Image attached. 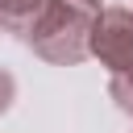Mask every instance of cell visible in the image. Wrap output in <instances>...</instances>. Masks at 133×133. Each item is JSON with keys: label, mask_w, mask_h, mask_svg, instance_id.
I'll use <instances>...</instances> for the list:
<instances>
[{"label": "cell", "mask_w": 133, "mask_h": 133, "mask_svg": "<svg viewBox=\"0 0 133 133\" xmlns=\"http://www.w3.org/2000/svg\"><path fill=\"white\" fill-rule=\"evenodd\" d=\"M104 0H42V8L25 21V46L50 66H79L87 58V37Z\"/></svg>", "instance_id": "cell-1"}, {"label": "cell", "mask_w": 133, "mask_h": 133, "mask_svg": "<svg viewBox=\"0 0 133 133\" xmlns=\"http://www.w3.org/2000/svg\"><path fill=\"white\" fill-rule=\"evenodd\" d=\"M87 58H96L108 75L133 62V8L129 4H104L91 37H87Z\"/></svg>", "instance_id": "cell-2"}, {"label": "cell", "mask_w": 133, "mask_h": 133, "mask_svg": "<svg viewBox=\"0 0 133 133\" xmlns=\"http://www.w3.org/2000/svg\"><path fill=\"white\" fill-rule=\"evenodd\" d=\"M108 100H112L121 112L133 116V62L121 66V71H112V79H108Z\"/></svg>", "instance_id": "cell-3"}, {"label": "cell", "mask_w": 133, "mask_h": 133, "mask_svg": "<svg viewBox=\"0 0 133 133\" xmlns=\"http://www.w3.org/2000/svg\"><path fill=\"white\" fill-rule=\"evenodd\" d=\"M42 8V0H0V12H4V29H25V21Z\"/></svg>", "instance_id": "cell-4"}, {"label": "cell", "mask_w": 133, "mask_h": 133, "mask_svg": "<svg viewBox=\"0 0 133 133\" xmlns=\"http://www.w3.org/2000/svg\"><path fill=\"white\" fill-rule=\"evenodd\" d=\"M12 100H17V79H12V71L0 66V116L12 108Z\"/></svg>", "instance_id": "cell-5"}, {"label": "cell", "mask_w": 133, "mask_h": 133, "mask_svg": "<svg viewBox=\"0 0 133 133\" xmlns=\"http://www.w3.org/2000/svg\"><path fill=\"white\" fill-rule=\"evenodd\" d=\"M0 29H4V12H0Z\"/></svg>", "instance_id": "cell-6"}, {"label": "cell", "mask_w": 133, "mask_h": 133, "mask_svg": "<svg viewBox=\"0 0 133 133\" xmlns=\"http://www.w3.org/2000/svg\"><path fill=\"white\" fill-rule=\"evenodd\" d=\"M129 8H133V4H129Z\"/></svg>", "instance_id": "cell-7"}]
</instances>
